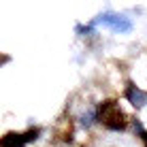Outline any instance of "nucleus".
Masks as SVG:
<instances>
[{
  "mask_svg": "<svg viewBox=\"0 0 147 147\" xmlns=\"http://www.w3.org/2000/svg\"><path fill=\"white\" fill-rule=\"evenodd\" d=\"M98 119L107 130H113V132L126 130V126H128L124 111L119 109V105L115 100H105L98 105Z\"/></svg>",
  "mask_w": 147,
  "mask_h": 147,
  "instance_id": "obj_1",
  "label": "nucleus"
},
{
  "mask_svg": "<svg viewBox=\"0 0 147 147\" xmlns=\"http://www.w3.org/2000/svg\"><path fill=\"white\" fill-rule=\"evenodd\" d=\"M143 141H145V147H147V134H145V139H143Z\"/></svg>",
  "mask_w": 147,
  "mask_h": 147,
  "instance_id": "obj_8",
  "label": "nucleus"
},
{
  "mask_svg": "<svg viewBox=\"0 0 147 147\" xmlns=\"http://www.w3.org/2000/svg\"><path fill=\"white\" fill-rule=\"evenodd\" d=\"M98 107H88L85 111H81V115H79V126L81 128H92V126L98 124Z\"/></svg>",
  "mask_w": 147,
  "mask_h": 147,
  "instance_id": "obj_5",
  "label": "nucleus"
},
{
  "mask_svg": "<svg viewBox=\"0 0 147 147\" xmlns=\"http://www.w3.org/2000/svg\"><path fill=\"white\" fill-rule=\"evenodd\" d=\"M40 134L38 128H30L28 132H11L2 139V147H26L28 143L36 141Z\"/></svg>",
  "mask_w": 147,
  "mask_h": 147,
  "instance_id": "obj_3",
  "label": "nucleus"
},
{
  "mask_svg": "<svg viewBox=\"0 0 147 147\" xmlns=\"http://www.w3.org/2000/svg\"><path fill=\"white\" fill-rule=\"evenodd\" d=\"M132 130H134L139 136H143V139H145L147 130H145V126H143V121H141V119H132Z\"/></svg>",
  "mask_w": 147,
  "mask_h": 147,
  "instance_id": "obj_7",
  "label": "nucleus"
},
{
  "mask_svg": "<svg viewBox=\"0 0 147 147\" xmlns=\"http://www.w3.org/2000/svg\"><path fill=\"white\" fill-rule=\"evenodd\" d=\"M94 28L96 26H92V24H88V26H81V24H79V26H77V34H79V36H94V34H96Z\"/></svg>",
  "mask_w": 147,
  "mask_h": 147,
  "instance_id": "obj_6",
  "label": "nucleus"
},
{
  "mask_svg": "<svg viewBox=\"0 0 147 147\" xmlns=\"http://www.w3.org/2000/svg\"><path fill=\"white\" fill-rule=\"evenodd\" d=\"M92 26H109L113 32H119V34H128L132 30V19L124 13H113V11H105L100 15H96L94 22H90Z\"/></svg>",
  "mask_w": 147,
  "mask_h": 147,
  "instance_id": "obj_2",
  "label": "nucleus"
},
{
  "mask_svg": "<svg viewBox=\"0 0 147 147\" xmlns=\"http://www.w3.org/2000/svg\"><path fill=\"white\" fill-rule=\"evenodd\" d=\"M124 96H126V100H128L134 109L147 107V92H145V90H141L136 83H132V81H128V83H126Z\"/></svg>",
  "mask_w": 147,
  "mask_h": 147,
  "instance_id": "obj_4",
  "label": "nucleus"
}]
</instances>
